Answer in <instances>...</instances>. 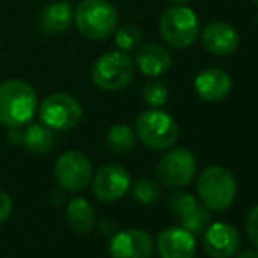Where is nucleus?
Masks as SVG:
<instances>
[{"mask_svg":"<svg viewBox=\"0 0 258 258\" xmlns=\"http://www.w3.org/2000/svg\"><path fill=\"white\" fill-rule=\"evenodd\" d=\"M37 109L35 90L21 79L0 83V123L6 126H23Z\"/></svg>","mask_w":258,"mask_h":258,"instance_id":"nucleus-1","label":"nucleus"},{"mask_svg":"<svg viewBox=\"0 0 258 258\" xmlns=\"http://www.w3.org/2000/svg\"><path fill=\"white\" fill-rule=\"evenodd\" d=\"M79 34L90 41H104L118 28V11L107 0H83L74 11Z\"/></svg>","mask_w":258,"mask_h":258,"instance_id":"nucleus-2","label":"nucleus"},{"mask_svg":"<svg viewBox=\"0 0 258 258\" xmlns=\"http://www.w3.org/2000/svg\"><path fill=\"white\" fill-rule=\"evenodd\" d=\"M197 191L201 202L209 211L225 213L237 197V181L234 174L225 167L213 165L202 170L197 181Z\"/></svg>","mask_w":258,"mask_h":258,"instance_id":"nucleus-3","label":"nucleus"},{"mask_svg":"<svg viewBox=\"0 0 258 258\" xmlns=\"http://www.w3.org/2000/svg\"><path fill=\"white\" fill-rule=\"evenodd\" d=\"M158 30L162 39L169 46L177 49L190 48L199 37L201 32V21L194 9L176 4L167 7L162 13L158 21Z\"/></svg>","mask_w":258,"mask_h":258,"instance_id":"nucleus-4","label":"nucleus"},{"mask_svg":"<svg viewBox=\"0 0 258 258\" xmlns=\"http://www.w3.org/2000/svg\"><path fill=\"white\" fill-rule=\"evenodd\" d=\"M136 134L146 148L163 151L172 148L179 139V128L174 118L160 109L144 111L136 121Z\"/></svg>","mask_w":258,"mask_h":258,"instance_id":"nucleus-5","label":"nucleus"},{"mask_svg":"<svg viewBox=\"0 0 258 258\" xmlns=\"http://www.w3.org/2000/svg\"><path fill=\"white\" fill-rule=\"evenodd\" d=\"M136 63L125 51H109L97 58L92 67V79L100 90L116 92L128 86Z\"/></svg>","mask_w":258,"mask_h":258,"instance_id":"nucleus-6","label":"nucleus"},{"mask_svg":"<svg viewBox=\"0 0 258 258\" xmlns=\"http://www.w3.org/2000/svg\"><path fill=\"white\" fill-rule=\"evenodd\" d=\"M195 172H197V158L188 148H176L167 151L156 167L160 183L174 190L190 184Z\"/></svg>","mask_w":258,"mask_h":258,"instance_id":"nucleus-7","label":"nucleus"},{"mask_svg":"<svg viewBox=\"0 0 258 258\" xmlns=\"http://www.w3.org/2000/svg\"><path fill=\"white\" fill-rule=\"evenodd\" d=\"M42 123L53 130H71L81 121V104L67 93H51L39 105Z\"/></svg>","mask_w":258,"mask_h":258,"instance_id":"nucleus-8","label":"nucleus"},{"mask_svg":"<svg viewBox=\"0 0 258 258\" xmlns=\"http://www.w3.org/2000/svg\"><path fill=\"white\" fill-rule=\"evenodd\" d=\"M54 177L67 191H81L92 181V163L81 151H65L54 163Z\"/></svg>","mask_w":258,"mask_h":258,"instance_id":"nucleus-9","label":"nucleus"},{"mask_svg":"<svg viewBox=\"0 0 258 258\" xmlns=\"http://www.w3.org/2000/svg\"><path fill=\"white\" fill-rule=\"evenodd\" d=\"M170 211L181 218V227L191 234H204L207 225L211 223L209 209L199 202L194 195L184 191H174L167 201Z\"/></svg>","mask_w":258,"mask_h":258,"instance_id":"nucleus-10","label":"nucleus"},{"mask_svg":"<svg viewBox=\"0 0 258 258\" xmlns=\"http://www.w3.org/2000/svg\"><path fill=\"white\" fill-rule=\"evenodd\" d=\"M92 190L99 201L114 202L130 190V174L119 165H105L93 176Z\"/></svg>","mask_w":258,"mask_h":258,"instance_id":"nucleus-11","label":"nucleus"},{"mask_svg":"<svg viewBox=\"0 0 258 258\" xmlns=\"http://www.w3.org/2000/svg\"><path fill=\"white\" fill-rule=\"evenodd\" d=\"M109 253L111 258H151L153 239L148 232L139 228L121 230L111 239Z\"/></svg>","mask_w":258,"mask_h":258,"instance_id":"nucleus-12","label":"nucleus"},{"mask_svg":"<svg viewBox=\"0 0 258 258\" xmlns=\"http://www.w3.org/2000/svg\"><path fill=\"white\" fill-rule=\"evenodd\" d=\"M241 246L237 228L228 223H211L204 230V249L211 258H230Z\"/></svg>","mask_w":258,"mask_h":258,"instance_id":"nucleus-13","label":"nucleus"},{"mask_svg":"<svg viewBox=\"0 0 258 258\" xmlns=\"http://www.w3.org/2000/svg\"><path fill=\"white\" fill-rule=\"evenodd\" d=\"M156 248L162 258H195V235L183 227H170L160 232Z\"/></svg>","mask_w":258,"mask_h":258,"instance_id":"nucleus-14","label":"nucleus"},{"mask_svg":"<svg viewBox=\"0 0 258 258\" xmlns=\"http://www.w3.org/2000/svg\"><path fill=\"white\" fill-rule=\"evenodd\" d=\"M195 92L206 102H221L232 92V78L227 71L220 67L206 69L197 74L194 81Z\"/></svg>","mask_w":258,"mask_h":258,"instance_id":"nucleus-15","label":"nucleus"},{"mask_svg":"<svg viewBox=\"0 0 258 258\" xmlns=\"http://www.w3.org/2000/svg\"><path fill=\"white\" fill-rule=\"evenodd\" d=\"M239 34L225 21H213L202 30V46L216 56H228L239 48Z\"/></svg>","mask_w":258,"mask_h":258,"instance_id":"nucleus-16","label":"nucleus"},{"mask_svg":"<svg viewBox=\"0 0 258 258\" xmlns=\"http://www.w3.org/2000/svg\"><path fill=\"white\" fill-rule=\"evenodd\" d=\"M136 65L144 76L150 78H160L163 76L172 65V56L167 51V48H163L162 44H146L137 51L136 54Z\"/></svg>","mask_w":258,"mask_h":258,"instance_id":"nucleus-17","label":"nucleus"},{"mask_svg":"<svg viewBox=\"0 0 258 258\" xmlns=\"http://www.w3.org/2000/svg\"><path fill=\"white\" fill-rule=\"evenodd\" d=\"M72 20H74L72 6L67 0H60V2H51L42 11L41 18H39V27L44 34L58 35L63 34L71 27Z\"/></svg>","mask_w":258,"mask_h":258,"instance_id":"nucleus-18","label":"nucleus"},{"mask_svg":"<svg viewBox=\"0 0 258 258\" xmlns=\"http://www.w3.org/2000/svg\"><path fill=\"white\" fill-rule=\"evenodd\" d=\"M67 223L78 234H86L95 225V211L86 199L76 197L67 206Z\"/></svg>","mask_w":258,"mask_h":258,"instance_id":"nucleus-19","label":"nucleus"},{"mask_svg":"<svg viewBox=\"0 0 258 258\" xmlns=\"http://www.w3.org/2000/svg\"><path fill=\"white\" fill-rule=\"evenodd\" d=\"M21 144L32 153H49L54 146V134L46 125H30L23 130V143Z\"/></svg>","mask_w":258,"mask_h":258,"instance_id":"nucleus-20","label":"nucleus"},{"mask_svg":"<svg viewBox=\"0 0 258 258\" xmlns=\"http://www.w3.org/2000/svg\"><path fill=\"white\" fill-rule=\"evenodd\" d=\"M134 144H136V134L128 125L119 123V125L111 126L107 134V148L112 153H128L134 148Z\"/></svg>","mask_w":258,"mask_h":258,"instance_id":"nucleus-21","label":"nucleus"},{"mask_svg":"<svg viewBox=\"0 0 258 258\" xmlns=\"http://www.w3.org/2000/svg\"><path fill=\"white\" fill-rule=\"evenodd\" d=\"M143 42V34L136 25H123L114 30V44L119 51H134Z\"/></svg>","mask_w":258,"mask_h":258,"instance_id":"nucleus-22","label":"nucleus"},{"mask_svg":"<svg viewBox=\"0 0 258 258\" xmlns=\"http://www.w3.org/2000/svg\"><path fill=\"white\" fill-rule=\"evenodd\" d=\"M134 199L141 204H153L160 199V186L151 177H139L132 186Z\"/></svg>","mask_w":258,"mask_h":258,"instance_id":"nucleus-23","label":"nucleus"},{"mask_svg":"<svg viewBox=\"0 0 258 258\" xmlns=\"http://www.w3.org/2000/svg\"><path fill=\"white\" fill-rule=\"evenodd\" d=\"M143 99L150 107L158 109L162 105H165L167 99H169V90H167V86L163 83L150 81L143 88Z\"/></svg>","mask_w":258,"mask_h":258,"instance_id":"nucleus-24","label":"nucleus"},{"mask_svg":"<svg viewBox=\"0 0 258 258\" xmlns=\"http://www.w3.org/2000/svg\"><path fill=\"white\" fill-rule=\"evenodd\" d=\"M246 232H248V237L253 242V246L258 248V206L249 211L248 220H246Z\"/></svg>","mask_w":258,"mask_h":258,"instance_id":"nucleus-25","label":"nucleus"},{"mask_svg":"<svg viewBox=\"0 0 258 258\" xmlns=\"http://www.w3.org/2000/svg\"><path fill=\"white\" fill-rule=\"evenodd\" d=\"M13 213V201L6 191H0V223L7 220Z\"/></svg>","mask_w":258,"mask_h":258,"instance_id":"nucleus-26","label":"nucleus"},{"mask_svg":"<svg viewBox=\"0 0 258 258\" xmlns=\"http://www.w3.org/2000/svg\"><path fill=\"white\" fill-rule=\"evenodd\" d=\"M7 139H9L11 144L23 143V130H21V126H11L9 134H7Z\"/></svg>","mask_w":258,"mask_h":258,"instance_id":"nucleus-27","label":"nucleus"},{"mask_svg":"<svg viewBox=\"0 0 258 258\" xmlns=\"http://www.w3.org/2000/svg\"><path fill=\"white\" fill-rule=\"evenodd\" d=\"M235 258H258V251H242Z\"/></svg>","mask_w":258,"mask_h":258,"instance_id":"nucleus-28","label":"nucleus"},{"mask_svg":"<svg viewBox=\"0 0 258 258\" xmlns=\"http://www.w3.org/2000/svg\"><path fill=\"white\" fill-rule=\"evenodd\" d=\"M169 2H174V4H184V2H188V0H169Z\"/></svg>","mask_w":258,"mask_h":258,"instance_id":"nucleus-29","label":"nucleus"},{"mask_svg":"<svg viewBox=\"0 0 258 258\" xmlns=\"http://www.w3.org/2000/svg\"><path fill=\"white\" fill-rule=\"evenodd\" d=\"M251 2H253V4H256V6H258V0H251Z\"/></svg>","mask_w":258,"mask_h":258,"instance_id":"nucleus-30","label":"nucleus"},{"mask_svg":"<svg viewBox=\"0 0 258 258\" xmlns=\"http://www.w3.org/2000/svg\"><path fill=\"white\" fill-rule=\"evenodd\" d=\"M256 23H258V16H256Z\"/></svg>","mask_w":258,"mask_h":258,"instance_id":"nucleus-31","label":"nucleus"}]
</instances>
